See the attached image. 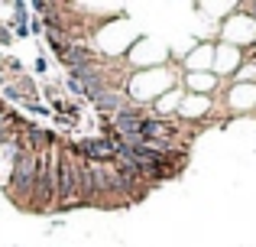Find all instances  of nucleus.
<instances>
[{"instance_id":"nucleus-3","label":"nucleus","mask_w":256,"mask_h":247,"mask_svg":"<svg viewBox=\"0 0 256 247\" xmlns=\"http://www.w3.org/2000/svg\"><path fill=\"white\" fill-rule=\"evenodd\" d=\"M82 208V192H78V153L72 143H62L58 156V202L56 211H75Z\"/></svg>"},{"instance_id":"nucleus-8","label":"nucleus","mask_w":256,"mask_h":247,"mask_svg":"<svg viewBox=\"0 0 256 247\" xmlns=\"http://www.w3.org/2000/svg\"><path fill=\"white\" fill-rule=\"evenodd\" d=\"M32 72H36V75H46V72H49V59H46V56H39L36 62H32Z\"/></svg>"},{"instance_id":"nucleus-2","label":"nucleus","mask_w":256,"mask_h":247,"mask_svg":"<svg viewBox=\"0 0 256 247\" xmlns=\"http://www.w3.org/2000/svg\"><path fill=\"white\" fill-rule=\"evenodd\" d=\"M36 166H39V153L26 150L20 143V153L13 159V169H10V179H6V195H10L13 205H20L23 211H30V202H32V185H36Z\"/></svg>"},{"instance_id":"nucleus-6","label":"nucleus","mask_w":256,"mask_h":247,"mask_svg":"<svg viewBox=\"0 0 256 247\" xmlns=\"http://www.w3.org/2000/svg\"><path fill=\"white\" fill-rule=\"evenodd\" d=\"M42 33H46L42 17H36V13H32V17H30V36H42Z\"/></svg>"},{"instance_id":"nucleus-5","label":"nucleus","mask_w":256,"mask_h":247,"mask_svg":"<svg viewBox=\"0 0 256 247\" xmlns=\"http://www.w3.org/2000/svg\"><path fill=\"white\" fill-rule=\"evenodd\" d=\"M185 85L192 91H214L218 88V75L214 72H201V75H185Z\"/></svg>"},{"instance_id":"nucleus-7","label":"nucleus","mask_w":256,"mask_h":247,"mask_svg":"<svg viewBox=\"0 0 256 247\" xmlns=\"http://www.w3.org/2000/svg\"><path fill=\"white\" fill-rule=\"evenodd\" d=\"M0 46H13V33H10V26L0 20Z\"/></svg>"},{"instance_id":"nucleus-1","label":"nucleus","mask_w":256,"mask_h":247,"mask_svg":"<svg viewBox=\"0 0 256 247\" xmlns=\"http://www.w3.org/2000/svg\"><path fill=\"white\" fill-rule=\"evenodd\" d=\"M58 156H62V140L39 153V166H36V185H32V202L30 211L32 215H49L56 211L58 202Z\"/></svg>"},{"instance_id":"nucleus-4","label":"nucleus","mask_w":256,"mask_h":247,"mask_svg":"<svg viewBox=\"0 0 256 247\" xmlns=\"http://www.w3.org/2000/svg\"><path fill=\"white\" fill-rule=\"evenodd\" d=\"M88 104H91L98 114H104V117H114V114H120V111L130 104V95H126V85L124 88H104V91H98V95H91L88 98Z\"/></svg>"}]
</instances>
